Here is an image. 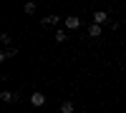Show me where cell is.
<instances>
[{
  "label": "cell",
  "instance_id": "cell-4",
  "mask_svg": "<svg viewBox=\"0 0 126 113\" xmlns=\"http://www.w3.org/2000/svg\"><path fill=\"white\" fill-rule=\"evenodd\" d=\"M0 100H3V103H18V93H10V90H3V93H0Z\"/></svg>",
  "mask_w": 126,
  "mask_h": 113
},
{
  "label": "cell",
  "instance_id": "cell-1",
  "mask_svg": "<svg viewBox=\"0 0 126 113\" xmlns=\"http://www.w3.org/2000/svg\"><path fill=\"white\" fill-rule=\"evenodd\" d=\"M63 25H66V30H78L81 28V18L78 15H68V18H63Z\"/></svg>",
  "mask_w": 126,
  "mask_h": 113
},
{
  "label": "cell",
  "instance_id": "cell-8",
  "mask_svg": "<svg viewBox=\"0 0 126 113\" xmlns=\"http://www.w3.org/2000/svg\"><path fill=\"white\" fill-rule=\"evenodd\" d=\"M88 35H91V38H98V35H101V25L91 23V28H88Z\"/></svg>",
  "mask_w": 126,
  "mask_h": 113
},
{
  "label": "cell",
  "instance_id": "cell-9",
  "mask_svg": "<svg viewBox=\"0 0 126 113\" xmlns=\"http://www.w3.org/2000/svg\"><path fill=\"white\" fill-rule=\"evenodd\" d=\"M23 10H25L28 15H33V13H35V3H25V5H23Z\"/></svg>",
  "mask_w": 126,
  "mask_h": 113
},
{
  "label": "cell",
  "instance_id": "cell-10",
  "mask_svg": "<svg viewBox=\"0 0 126 113\" xmlns=\"http://www.w3.org/2000/svg\"><path fill=\"white\" fill-rule=\"evenodd\" d=\"M66 40V30H56V43H63Z\"/></svg>",
  "mask_w": 126,
  "mask_h": 113
},
{
  "label": "cell",
  "instance_id": "cell-5",
  "mask_svg": "<svg viewBox=\"0 0 126 113\" xmlns=\"http://www.w3.org/2000/svg\"><path fill=\"white\" fill-rule=\"evenodd\" d=\"M40 23H43V25H58V23H63V18L61 15H46Z\"/></svg>",
  "mask_w": 126,
  "mask_h": 113
},
{
  "label": "cell",
  "instance_id": "cell-2",
  "mask_svg": "<svg viewBox=\"0 0 126 113\" xmlns=\"http://www.w3.org/2000/svg\"><path fill=\"white\" fill-rule=\"evenodd\" d=\"M30 103H33L35 108L46 106V96H43V93H38V90H33V93H30Z\"/></svg>",
  "mask_w": 126,
  "mask_h": 113
},
{
  "label": "cell",
  "instance_id": "cell-6",
  "mask_svg": "<svg viewBox=\"0 0 126 113\" xmlns=\"http://www.w3.org/2000/svg\"><path fill=\"white\" fill-rule=\"evenodd\" d=\"M13 55H18V48H8V50H3V53H0V60H8V58H13Z\"/></svg>",
  "mask_w": 126,
  "mask_h": 113
},
{
  "label": "cell",
  "instance_id": "cell-11",
  "mask_svg": "<svg viewBox=\"0 0 126 113\" xmlns=\"http://www.w3.org/2000/svg\"><path fill=\"white\" fill-rule=\"evenodd\" d=\"M0 43H5V45H10V35H8V33H3V35H0Z\"/></svg>",
  "mask_w": 126,
  "mask_h": 113
},
{
  "label": "cell",
  "instance_id": "cell-3",
  "mask_svg": "<svg viewBox=\"0 0 126 113\" xmlns=\"http://www.w3.org/2000/svg\"><path fill=\"white\" fill-rule=\"evenodd\" d=\"M106 20H109V13H106V10H96V13H93V23H96V25H103Z\"/></svg>",
  "mask_w": 126,
  "mask_h": 113
},
{
  "label": "cell",
  "instance_id": "cell-7",
  "mask_svg": "<svg viewBox=\"0 0 126 113\" xmlns=\"http://www.w3.org/2000/svg\"><path fill=\"white\" fill-rule=\"evenodd\" d=\"M73 108H76L73 100H63V103H61V113H73Z\"/></svg>",
  "mask_w": 126,
  "mask_h": 113
}]
</instances>
